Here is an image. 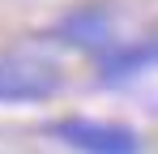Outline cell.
<instances>
[{
	"mask_svg": "<svg viewBox=\"0 0 158 154\" xmlns=\"http://www.w3.org/2000/svg\"><path fill=\"white\" fill-rule=\"evenodd\" d=\"M158 64V34L150 39H128V43H111L107 51H98V73L103 81H128V77L145 73Z\"/></svg>",
	"mask_w": 158,
	"mask_h": 154,
	"instance_id": "cell-3",
	"label": "cell"
},
{
	"mask_svg": "<svg viewBox=\"0 0 158 154\" xmlns=\"http://www.w3.org/2000/svg\"><path fill=\"white\" fill-rule=\"evenodd\" d=\"M60 90V69L30 56H0V103H43Z\"/></svg>",
	"mask_w": 158,
	"mask_h": 154,
	"instance_id": "cell-2",
	"label": "cell"
},
{
	"mask_svg": "<svg viewBox=\"0 0 158 154\" xmlns=\"http://www.w3.org/2000/svg\"><path fill=\"white\" fill-rule=\"evenodd\" d=\"M52 137L73 146L81 154H141V137L124 124H107V120H81V116H69V120H56Z\"/></svg>",
	"mask_w": 158,
	"mask_h": 154,
	"instance_id": "cell-1",
	"label": "cell"
}]
</instances>
